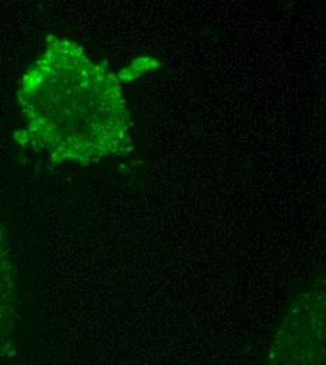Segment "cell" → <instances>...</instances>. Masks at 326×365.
Here are the masks:
<instances>
[{
    "label": "cell",
    "instance_id": "6da1fadb",
    "mask_svg": "<svg viewBox=\"0 0 326 365\" xmlns=\"http://www.w3.org/2000/svg\"><path fill=\"white\" fill-rule=\"evenodd\" d=\"M17 100L26 118L23 140L55 163L89 165L116 155L128 133L117 78L63 38H48L41 58L23 75Z\"/></svg>",
    "mask_w": 326,
    "mask_h": 365
}]
</instances>
